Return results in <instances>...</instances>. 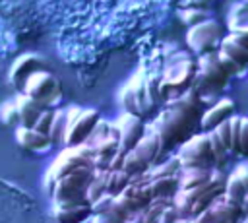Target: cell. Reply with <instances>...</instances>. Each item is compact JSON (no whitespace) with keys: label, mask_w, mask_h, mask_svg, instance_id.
<instances>
[{"label":"cell","mask_w":248,"mask_h":223,"mask_svg":"<svg viewBox=\"0 0 248 223\" xmlns=\"http://www.w3.org/2000/svg\"><path fill=\"white\" fill-rule=\"evenodd\" d=\"M196 103H198V99L192 93H188L176 101H170L167 111H163L155 118V122L149 126L159 136L163 151L169 145L176 143L180 138L188 136L194 116H196Z\"/></svg>","instance_id":"cell-1"},{"label":"cell","mask_w":248,"mask_h":223,"mask_svg":"<svg viewBox=\"0 0 248 223\" xmlns=\"http://www.w3.org/2000/svg\"><path fill=\"white\" fill-rule=\"evenodd\" d=\"M83 145L89 147V151L93 155V165H97L99 169H107V167H112L116 157H118L120 134H118L114 124L99 120L95 130L91 132L89 140Z\"/></svg>","instance_id":"cell-2"},{"label":"cell","mask_w":248,"mask_h":223,"mask_svg":"<svg viewBox=\"0 0 248 223\" xmlns=\"http://www.w3.org/2000/svg\"><path fill=\"white\" fill-rule=\"evenodd\" d=\"M163 151L161 147V140L159 136L149 128L143 138L134 145V149H130L122 163H120V171H124L128 176H134V175H141L157 157L159 153Z\"/></svg>","instance_id":"cell-3"},{"label":"cell","mask_w":248,"mask_h":223,"mask_svg":"<svg viewBox=\"0 0 248 223\" xmlns=\"http://www.w3.org/2000/svg\"><path fill=\"white\" fill-rule=\"evenodd\" d=\"M99 112L93 109H70L66 111V130H64V143L68 147L83 145L91 132L99 122Z\"/></svg>","instance_id":"cell-4"},{"label":"cell","mask_w":248,"mask_h":223,"mask_svg":"<svg viewBox=\"0 0 248 223\" xmlns=\"http://www.w3.org/2000/svg\"><path fill=\"white\" fill-rule=\"evenodd\" d=\"M23 95L35 99L43 107L56 105V101L62 95V85L52 72L37 70L23 81Z\"/></svg>","instance_id":"cell-5"},{"label":"cell","mask_w":248,"mask_h":223,"mask_svg":"<svg viewBox=\"0 0 248 223\" xmlns=\"http://www.w3.org/2000/svg\"><path fill=\"white\" fill-rule=\"evenodd\" d=\"M176 159L180 161L182 169H209L211 165H215L209 134H200L190 138L180 147Z\"/></svg>","instance_id":"cell-6"},{"label":"cell","mask_w":248,"mask_h":223,"mask_svg":"<svg viewBox=\"0 0 248 223\" xmlns=\"http://www.w3.org/2000/svg\"><path fill=\"white\" fill-rule=\"evenodd\" d=\"M120 101L126 107V112L136 114V116H143L145 112H149L155 105L149 97L147 91V78L143 76V72H138L120 91Z\"/></svg>","instance_id":"cell-7"},{"label":"cell","mask_w":248,"mask_h":223,"mask_svg":"<svg viewBox=\"0 0 248 223\" xmlns=\"http://www.w3.org/2000/svg\"><path fill=\"white\" fill-rule=\"evenodd\" d=\"M114 126H116V130H118V134H120V151H118V157H116V161H114L112 167L118 169L120 163H122V159H124V155H126L130 149H134V145L143 138L145 128H143L141 118L136 116V114H130V112H124V114L114 122Z\"/></svg>","instance_id":"cell-8"},{"label":"cell","mask_w":248,"mask_h":223,"mask_svg":"<svg viewBox=\"0 0 248 223\" xmlns=\"http://www.w3.org/2000/svg\"><path fill=\"white\" fill-rule=\"evenodd\" d=\"M221 35V29L215 21H203V23H198L194 27H190L188 31V45L200 52V54H205L207 50H211V47L217 43Z\"/></svg>","instance_id":"cell-9"},{"label":"cell","mask_w":248,"mask_h":223,"mask_svg":"<svg viewBox=\"0 0 248 223\" xmlns=\"http://www.w3.org/2000/svg\"><path fill=\"white\" fill-rule=\"evenodd\" d=\"M198 80H200L203 85H209V87H213V89H221L219 85L223 83V80H227V74H225V70L221 68L217 54H203V56H202Z\"/></svg>","instance_id":"cell-10"},{"label":"cell","mask_w":248,"mask_h":223,"mask_svg":"<svg viewBox=\"0 0 248 223\" xmlns=\"http://www.w3.org/2000/svg\"><path fill=\"white\" fill-rule=\"evenodd\" d=\"M231 116H234V103L231 99H221L217 101L209 111L203 112L202 116V130L207 134V132H213L219 124H223L225 120H229Z\"/></svg>","instance_id":"cell-11"},{"label":"cell","mask_w":248,"mask_h":223,"mask_svg":"<svg viewBox=\"0 0 248 223\" xmlns=\"http://www.w3.org/2000/svg\"><path fill=\"white\" fill-rule=\"evenodd\" d=\"M12 107H14V112H16V116H17V120L21 122V126H29V128L35 126V122L39 120V116H41V114L45 112V109H46V107H43L41 103H37L35 99L23 95V93L12 103Z\"/></svg>","instance_id":"cell-12"},{"label":"cell","mask_w":248,"mask_h":223,"mask_svg":"<svg viewBox=\"0 0 248 223\" xmlns=\"http://www.w3.org/2000/svg\"><path fill=\"white\" fill-rule=\"evenodd\" d=\"M37 70H43V60L37 56V54H23L19 56L12 68H10V81L12 83H23L33 72Z\"/></svg>","instance_id":"cell-13"},{"label":"cell","mask_w":248,"mask_h":223,"mask_svg":"<svg viewBox=\"0 0 248 223\" xmlns=\"http://www.w3.org/2000/svg\"><path fill=\"white\" fill-rule=\"evenodd\" d=\"M16 142L23 147V149H33V151H39V149H45L48 143H50V138L41 134L39 130L35 128H29V126H19L16 130Z\"/></svg>","instance_id":"cell-14"},{"label":"cell","mask_w":248,"mask_h":223,"mask_svg":"<svg viewBox=\"0 0 248 223\" xmlns=\"http://www.w3.org/2000/svg\"><path fill=\"white\" fill-rule=\"evenodd\" d=\"M147 182L153 198H172L180 190L178 176H155V178H149Z\"/></svg>","instance_id":"cell-15"},{"label":"cell","mask_w":248,"mask_h":223,"mask_svg":"<svg viewBox=\"0 0 248 223\" xmlns=\"http://www.w3.org/2000/svg\"><path fill=\"white\" fill-rule=\"evenodd\" d=\"M209 176H211V171L209 169H184L182 176H178L180 190L198 188V186L209 182Z\"/></svg>","instance_id":"cell-16"},{"label":"cell","mask_w":248,"mask_h":223,"mask_svg":"<svg viewBox=\"0 0 248 223\" xmlns=\"http://www.w3.org/2000/svg\"><path fill=\"white\" fill-rule=\"evenodd\" d=\"M221 54H225V56H229L232 62H236L240 68H246L248 66V50L244 48V47H240V45H236L234 41H231L229 37H225L223 41H221V50H219Z\"/></svg>","instance_id":"cell-17"},{"label":"cell","mask_w":248,"mask_h":223,"mask_svg":"<svg viewBox=\"0 0 248 223\" xmlns=\"http://www.w3.org/2000/svg\"><path fill=\"white\" fill-rule=\"evenodd\" d=\"M225 196H227L229 200L236 202V204H242V200L248 196V192H246L242 180H240L236 175H231V176L227 178V184H225Z\"/></svg>","instance_id":"cell-18"},{"label":"cell","mask_w":248,"mask_h":223,"mask_svg":"<svg viewBox=\"0 0 248 223\" xmlns=\"http://www.w3.org/2000/svg\"><path fill=\"white\" fill-rule=\"evenodd\" d=\"M64 130H66V112L58 111L52 116L50 124V142H64Z\"/></svg>","instance_id":"cell-19"},{"label":"cell","mask_w":248,"mask_h":223,"mask_svg":"<svg viewBox=\"0 0 248 223\" xmlns=\"http://www.w3.org/2000/svg\"><path fill=\"white\" fill-rule=\"evenodd\" d=\"M209 134V140H211V149H213V157H215V165L217 167H223L227 163V157H229V149L225 147V143L217 138L215 132H207Z\"/></svg>","instance_id":"cell-20"},{"label":"cell","mask_w":248,"mask_h":223,"mask_svg":"<svg viewBox=\"0 0 248 223\" xmlns=\"http://www.w3.org/2000/svg\"><path fill=\"white\" fill-rule=\"evenodd\" d=\"M240 126H242V116H232L231 118V151L234 155H238V147H240Z\"/></svg>","instance_id":"cell-21"},{"label":"cell","mask_w":248,"mask_h":223,"mask_svg":"<svg viewBox=\"0 0 248 223\" xmlns=\"http://www.w3.org/2000/svg\"><path fill=\"white\" fill-rule=\"evenodd\" d=\"M231 118H232V116H231ZM231 118L225 120L223 124H219V126L213 130V132L217 134V138L225 143V147H227L229 151H231V142H232V136H231Z\"/></svg>","instance_id":"cell-22"},{"label":"cell","mask_w":248,"mask_h":223,"mask_svg":"<svg viewBox=\"0 0 248 223\" xmlns=\"http://www.w3.org/2000/svg\"><path fill=\"white\" fill-rule=\"evenodd\" d=\"M52 116H54V112H50V111H46L45 109V112L39 116V120L35 122V130H39L41 134H45V136H48L50 134V124H52ZM50 138V136H48Z\"/></svg>","instance_id":"cell-23"},{"label":"cell","mask_w":248,"mask_h":223,"mask_svg":"<svg viewBox=\"0 0 248 223\" xmlns=\"http://www.w3.org/2000/svg\"><path fill=\"white\" fill-rule=\"evenodd\" d=\"M217 58H219V64H221V68L225 70V74L227 76H234V74H238V72H242L244 68H240L236 62H232L229 56H225V54H217Z\"/></svg>","instance_id":"cell-24"},{"label":"cell","mask_w":248,"mask_h":223,"mask_svg":"<svg viewBox=\"0 0 248 223\" xmlns=\"http://www.w3.org/2000/svg\"><path fill=\"white\" fill-rule=\"evenodd\" d=\"M238 155L248 157V118L242 116V126H240V147Z\"/></svg>","instance_id":"cell-25"},{"label":"cell","mask_w":248,"mask_h":223,"mask_svg":"<svg viewBox=\"0 0 248 223\" xmlns=\"http://www.w3.org/2000/svg\"><path fill=\"white\" fill-rule=\"evenodd\" d=\"M184 21L188 23V25H198V23H203V21H207V14L205 12H194V10H188L184 16Z\"/></svg>","instance_id":"cell-26"},{"label":"cell","mask_w":248,"mask_h":223,"mask_svg":"<svg viewBox=\"0 0 248 223\" xmlns=\"http://www.w3.org/2000/svg\"><path fill=\"white\" fill-rule=\"evenodd\" d=\"M234 175L242 180V184H244V188H246V192H248V165H242V167H238L236 171H234Z\"/></svg>","instance_id":"cell-27"},{"label":"cell","mask_w":248,"mask_h":223,"mask_svg":"<svg viewBox=\"0 0 248 223\" xmlns=\"http://www.w3.org/2000/svg\"><path fill=\"white\" fill-rule=\"evenodd\" d=\"M240 206H242V211H244V213H248V196L242 200V204H240Z\"/></svg>","instance_id":"cell-28"},{"label":"cell","mask_w":248,"mask_h":223,"mask_svg":"<svg viewBox=\"0 0 248 223\" xmlns=\"http://www.w3.org/2000/svg\"><path fill=\"white\" fill-rule=\"evenodd\" d=\"M176 223H188V221H184V219H178V221H176Z\"/></svg>","instance_id":"cell-29"},{"label":"cell","mask_w":248,"mask_h":223,"mask_svg":"<svg viewBox=\"0 0 248 223\" xmlns=\"http://www.w3.org/2000/svg\"><path fill=\"white\" fill-rule=\"evenodd\" d=\"M242 223H248V213H246V219H244V221H242Z\"/></svg>","instance_id":"cell-30"}]
</instances>
